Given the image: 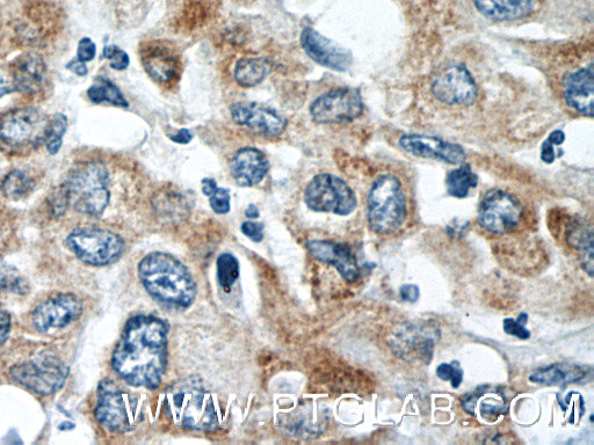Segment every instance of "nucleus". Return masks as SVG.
<instances>
[{
  "mask_svg": "<svg viewBox=\"0 0 594 445\" xmlns=\"http://www.w3.org/2000/svg\"><path fill=\"white\" fill-rule=\"evenodd\" d=\"M364 101L356 89L344 87L324 93L310 106L311 118L317 123H342L360 118Z\"/></svg>",
  "mask_w": 594,
  "mask_h": 445,
  "instance_id": "ddd939ff",
  "label": "nucleus"
},
{
  "mask_svg": "<svg viewBox=\"0 0 594 445\" xmlns=\"http://www.w3.org/2000/svg\"><path fill=\"white\" fill-rule=\"evenodd\" d=\"M499 398H485L481 403V414L484 420L496 421L504 414L506 407Z\"/></svg>",
  "mask_w": 594,
  "mask_h": 445,
  "instance_id": "f704fd0d",
  "label": "nucleus"
},
{
  "mask_svg": "<svg viewBox=\"0 0 594 445\" xmlns=\"http://www.w3.org/2000/svg\"><path fill=\"white\" fill-rule=\"evenodd\" d=\"M217 189V184L216 181L214 179H209L206 178L204 180H202V193H204L206 196L212 195Z\"/></svg>",
  "mask_w": 594,
  "mask_h": 445,
  "instance_id": "a18cd8bd",
  "label": "nucleus"
},
{
  "mask_svg": "<svg viewBox=\"0 0 594 445\" xmlns=\"http://www.w3.org/2000/svg\"><path fill=\"white\" fill-rule=\"evenodd\" d=\"M409 214L402 181L394 174H382L373 182L367 198L369 229L389 235L402 228Z\"/></svg>",
  "mask_w": 594,
  "mask_h": 445,
  "instance_id": "20e7f679",
  "label": "nucleus"
},
{
  "mask_svg": "<svg viewBox=\"0 0 594 445\" xmlns=\"http://www.w3.org/2000/svg\"><path fill=\"white\" fill-rule=\"evenodd\" d=\"M433 96L452 107H468L478 98V86L465 65L451 64L440 70L431 84Z\"/></svg>",
  "mask_w": 594,
  "mask_h": 445,
  "instance_id": "f8f14e48",
  "label": "nucleus"
},
{
  "mask_svg": "<svg viewBox=\"0 0 594 445\" xmlns=\"http://www.w3.org/2000/svg\"><path fill=\"white\" fill-rule=\"evenodd\" d=\"M11 72L14 90L21 93H38L46 83L47 65L36 54L19 56L12 64Z\"/></svg>",
  "mask_w": 594,
  "mask_h": 445,
  "instance_id": "4be33fe9",
  "label": "nucleus"
},
{
  "mask_svg": "<svg viewBox=\"0 0 594 445\" xmlns=\"http://www.w3.org/2000/svg\"><path fill=\"white\" fill-rule=\"evenodd\" d=\"M142 62L147 74L158 84L171 85L179 78L180 57L175 49L162 43H150L143 48Z\"/></svg>",
  "mask_w": 594,
  "mask_h": 445,
  "instance_id": "6ab92c4d",
  "label": "nucleus"
},
{
  "mask_svg": "<svg viewBox=\"0 0 594 445\" xmlns=\"http://www.w3.org/2000/svg\"><path fill=\"white\" fill-rule=\"evenodd\" d=\"M168 334V324L157 317L129 319L113 353L115 372L135 388H159L168 367Z\"/></svg>",
  "mask_w": 594,
  "mask_h": 445,
  "instance_id": "f257e3e1",
  "label": "nucleus"
},
{
  "mask_svg": "<svg viewBox=\"0 0 594 445\" xmlns=\"http://www.w3.org/2000/svg\"><path fill=\"white\" fill-rule=\"evenodd\" d=\"M11 332V316L9 312L0 308V345L5 342Z\"/></svg>",
  "mask_w": 594,
  "mask_h": 445,
  "instance_id": "58836bf2",
  "label": "nucleus"
},
{
  "mask_svg": "<svg viewBox=\"0 0 594 445\" xmlns=\"http://www.w3.org/2000/svg\"><path fill=\"white\" fill-rule=\"evenodd\" d=\"M110 174L100 163H89L72 171L62 186L68 204L78 213L98 217L110 203Z\"/></svg>",
  "mask_w": 594,
  "mask_h": 445,
  "instance_id": "39448f33",
  "label": "nucleus"
},
{
  "mask_svg": "<svg viewBox=\"0 0 594 445\" xmlns=\"http://www.w3.org/2000/svg\"><path fill=\"white\" fill-rule=\"evenodd\" d=\"M301 46L315 63L338 72L351 68L352 55L349 50L325 38L316 29L306 27L301 33Z\"/></svg>",
  "mask_w": 594,
  "mask_h": 445,
  "instance_id": "dca6fc26",
  "label": "nucleus"
},
{
  "mask_svg": "<svg viewBox=\"0 0 594 445\" xmlns=\"http://www.w3.org/2000/svg\"><path fill=\"white\" fill-rule=\"evenodd\" d=\"M83 304L71 294L57 295L35 309L33 324L36 330L46 333L67 327L82 316Z\"/></svg>",
  "mask_w": 594,
  "mask_h": 445,
  "instance_id": "4468645a",
  "label": "nucleus"
},
{
  "mask_svg": "<svg viewBox=\"0 0 594 445\" xmlns=\"http://www.w3.org/2000/svg\"><path fill=\"white\" fill-rule=\"evenodd\" d=\"M478 185V177L469 164H461L459 169L448 173L447 193L456 199H465Z\"/></svg>",
  "mask_w": 594,
  "mask_h": 445,
  "instance_id": "a878e982",
  "label": "nucleus"
},
{
  "mask_svg": "<svg viewBox=\"0 0 594 445\" xmlns=\"http://www.w3.org/2000/svg\"><path fill=\"white\" fill-rule=\"evenodd\" d=\"M104 57L110 61L111 68L118 71L126 70L130 64V58L125 50L117 46H106Z\"/></svg>",
  "mask_w": 594,
  "mask_h": 445,
  "instance_id": "72a5a7b5",
  "label": "nucleus"
},
{
  "mask_svg": "<svg viewBox=\"0 0 594 445\" xmlns=\"http://www.w3.org/2000/svg\"><path fill=\"white\" fill-rule=\"evenodd\" d=\"M164 408L176 426L198 432L219 428L220 417L215 400L199 378H187L165 392Z\"/></svg>",
  "mask_w": 594,
  "mask_h": 445,
  "instance_id": "7ed1b4c3",
  "label": "nucleus"
},
{
  "mask_svg": "<svg viewBox=\"0 0 594 445\" xmlns=\"http://www.w3.org/2000/svg\"><path fill=\"white\" fill-rule=\"evenodd\" d=\"M14 86L11 78H7L4 75H0V99L14 92Z\"/></svg>",
  "mask_w": 594,
  "mask_h": 445,
  "instance_id": "c03bdc74",
  "label": "nucleus"
},
{
  "mask_svg": "<svg viewBox=\"0 0 594 445\" xmlns=\"http://www.w3.org/2000/svg\"><path fill=\"white\" fill-rule=\"evenodd\" d=\"M270 164L263 151L242 148L235 153L230 163L231 175L238 186L253 187L264 180Z\"/></svg>",
  "mask_w": 594,
  "mask_h": 445,
  "instance_id": "412c9836",
  "label": "nucleus"
},
{
  "mask_svg": "<svg viewBox=\"0 0 594 445\" xmlns=\"http://www.w3.org/2000/svg\"><path fill=\"white\" fill-rule=\"evenodd\" d=\"M271 64L263 57L242 58L235 67L236 82L243 87H253L270 75Z\"/></svg>",
  "mask_w": 594,
  "mask_h": 445,
  "instance_id": "393cba45",
  "label": "nucleus"
},
{
  "mask_svg": "<svg viewBox=\"0 0 594 445\" xmlns=\"http://www.w3.org/2000/svg\"><path fill=\"white\" fill-rule=\"evenodd\" d=\"M170 140L178 144H187L193 140V134L188 129H180L176 134L170 135Z\"/></svg>",
  "mask_w": 594,
  "mask_h": 445,
  "instance_id": "79ce46f5",
  "label": "nucleus"
},
{
  "mask_svg": "<svg viewBox=\"0 0 594 445\" xmlns=\"http://www.w3.org/2000/svg\"><path fill=\"white\" fill-rule=\"evenodd\" d=\"M69 375L65 363L52 353H40L10 370L14 382L41 396H52L63 388Z\"/></svg>",
  "mask_w": 594,
  "mask_h": 445,
  "instance_id": "0eeeda50",
  "label": "nucleus"
},
{
  "mask_svg": "<svg viewBox=\"0 0 594 445\" xmlns=\"http://www.w3.org/2000/svg\"><path fill=\"white\" fill-rule=\"evenodd\" d=\"M264 224L256 222H244L242 224V232L244 235L252 240V242L260 243L264 239Z\"/></svg>",
  "mask_w": 594,
  "mask_h": 445,
  "instance_id": "4c0bfd02",
  "label": "nucleus"
},
{
  "mask_svg": "<svg viewBox=\"0 0 594 445\" xmlns=\"http://www.w3.org/2000/svg\"><path fill=\"white\" fill-rule=\"evenodd\" d=\"M68 128L67 116L57 113L49 121L48 133L46 137V147L50 155H57L62 148L63 136Z\"/></svg>",
  "mask_w": 594,
  "mask_h": 445,
  "instance_id": "c756f323",
  "label": "nucleus"
},
{
  "mask_svg": "<svg viewBox=\"0 0 594 445\" xmlns=\"http://www.w3.org/2000/svg\"><path fill=\"white\" fill-rule=\"evenodd\" d=\"M49 121L39 109H13L0 118V141L16 149L39 147L46 141Z\"/></svg>",
  "mask_w": 594,
  "mask_h": 445,
  "instance_id": "1a4fd4ad",
  "label": "nucleus"
},
{
  "mask_svg": "<svg viewBox=\"0 0 594 445\" xmlns=\"http://www.w3.org/2000/svg\"><path fill=\"white\" fill-rule=\"evenodd\" d=\"M437 376L441 381L451 382L454 389L460 388L463 382V370L459 362L443 363L437 368Z\"/></svg>",
  "mask_w": 594,
  "mask_h": 445,
  "instance_id": "2f4dec72",
  "label": "nucleus"
},
{
  "mask_svg": "<svg viewBox=\"0 0 594 445\" xmlns=\"http://www.w3.org/2000/svg\"><path fill=\"white\" fill-rule=\"evenodd\" d=\"M527 323L528 316L526 313H521L517 319L507 318L504 320V331L512 337L528 340L531 338V332L527 330Z\"/></svg>",
  "mask_w": 594,
  "mask_h": 445,
  "instance_id": "473e14b6",
  "label": "nucleus"
},
{
  "mask_svg": "<svg viewBox=\"0 0 594 445\" xmlns=\"http://www.w3.org/2000/svg\"><path fill=\"white\" fill-rule=\"evenodd\" d=\"M555 144L547 140L545 144L542 145L541 151V159L543 162L547 164H552L556 158V153L554 150Z\"/></svg>",
  "mask_w": 594,
  "mask_h": 445,
  "instance_id": "a19ab883",
  "label": "nucleus"
},
{
  "mask_svg": "<svg viewBox=\"0 0 594 445\" xmlns=\"http://www.w3.org/2000/svg\"><path fill=\"white\" fill-rule=\"evenodd\" d=\"M589 371L577 364L555 363L552 366L533 372L530 381L535 384L548 386H567L583 381Z\"/></svg>",
  "mask_w": 594,
  "mask_h": 445,
  "instance_id": "b1692460",
  "label": "nucleus"
},
{
  "mask_svg": "<svg viewBox=\"0 0 594 445\" xmlns=\"http://www.w3.org/2000/svg\"><path fill=\"white\" fill-rule=\"evenodd\" d=\"M304 202L315 213L347 216L357 209L358 200L353 189L333 174L316 175L304 192Z\"/></svg>",
  "mask_w": 594,
  "mask_h": 445,
  "instance_id": "6e6552de",
  "label": "nucleus"
},
{
  "mask_svg": "<svg viewBox=\"0 0 594 445\" xmlns=\"http://www.w3.org/2000/svg\"><path fill=\"white\" fill-rule=\"evenodd\" d=\"M524 216V204L516 195L503 189H492L485 194L478 208V224L494 235H506L517 230Z\"/></svg>",
  "mask_w": 594,
  "mask_h": 445,
  "instance_id": "9d476101",
  "label": "nucleus"
},
{
  "mask_svg": "<svg viewBox=\"0 0 594 445\" xmlns=\"http://www.w3.org/2000/svg\"><path fill=\"white\" fill-rule=\"evenodd\" d=\"M230 112L238 126L246 127L253 133L266 137L280 136L287 126L284 116L256 102H236L230 107Z\"/></svg>",
  "mask_w": 594,
  "mask_h": 445,
  "instance_id": "2eb2a0df",
  "label": "nucleus"
},
{
  "mask_svg": "<svg viewBox=\"0 0 594 445\" xmlns=\"http://www.w3.org/2000/svg\"><path fill=\"white\" fill-rule=\"evenodd\" d=\"M400 295L404 302L416 303L419 298V288L415 284H405L400 289Z\"/></svg>",
  "mask_w": 594,
  "mask_h": 445,
  "instance_id": "ea45409f",
  "label": "nucleus"
},
{
  "mask_svg": "<svg viewBox=\"0 0 594 445\" xmlns=\"http://www.w3.org/2000/svg\"><path fill=\"white\" fill-rule=\"evenodd\" d=\"M307 248L316 260L336 267L338 273L347 282L358 279L360 275L358 261L346 245L332 240H309Z\"/></svg>",
  "mask_w": 594,
  "mask_h": 445,
  "instance_id": "aec40b11",
  "label": "nucleus"
},
{
  "mask_svg": "<svg viewBox=\"0 0 594 445\" xmlns=\"http://www.w3.org/2000/svg\"><path fill=\"white\" fill-rule=\"evenodd\" d=\"M400 145L412 156L437 159L452 165H461L467 158L466 151L460 145L440 140L438 137L408 134L401 137Z\"/></svg>",
  "mask_w": 594,
  "mask_h": 445,
  "instance_id": "f3484780",
  "label": "nucleus"
},
{
  "mask_svg": "<svg viewBox=\"0 0 594 445\" xmlns=\"http://www.w3.org/2000/svg\"><path fill=\"white\" fill-rule=\"evenodd\" d=\"M88 96L94 104L108 102V104L121 108L129 107L128 101L123 97L119 87L107 78H97L96 82L90 87Z\"/></svg>",
  "mask_w": 594,
  "mask_h": 445,
  "instance_id": "bb28decb",
  "label": "nucleus"
},
{
  "mask_svg": "<svg viewBox=\"0 0 594 445\" xmlns=\"http://www.w3.org/2000/svg\"><path fill=\"white\" fill-rule=\"evenodd\" d=\"M478 13L494 21H514L530 17L534 0H474Z\"/></svg>",
  "mask_w": 594,
  "mask_h": 445,
  "instance_id": "5701e85b",
  "label": "nucleus"
},
{
  "mask_svg": "<svg viewBox=\"0 0 594 445\" xmlns=\"http://www.w3.org/2000/svg\"><path fill=\"white\" fill-rule=\"evenodd\" d=\"M97 47L90 38H83L79 41L76 60L83 63H88L96 57Z\"/></svg>",
  "mask_w": 594,
  "mask_h": 445,
  "instance_id": "e433bc0d",
  "label": "nucleus"
},
{
  "mask_svg": "<svg viewBox=\"0 0 594 445\" xmlns=\"http://www.w3.org/2000/svg\"><path fill=\"white\" fill-rule=\"evenodd\" d=\"M67 69L71 72H74L79 77H83L88 75L89 69L86 67L85 63L79 62L77 60L71 61L67 64Z\"/></svg>",
  "mask_w": 594,
  "mask_h": 445,
  "instance_id": "37998d69",
  "label": "nucleus"
},
{
  "mask_svg": "<svg viewBox=\"0 0 594 445\" xmlns=\"http://www.w3.org/2000/svg\"><path fill=\"white\" fill-rule=\"evenodd\" d=\"M139 277L152 297L171 308H190L197 297V283L192 274L171 254H148L140 262Z\"/></svg>",
  "mask_w": 594,
  "mask_h": 445,
  "instance_id": "f03ea898",
  "label": "nucleus"
},
{
  "mask_svg": "<svg viewBox=\"0 0 594 445\" xmlns=\"http://www.w3.org/2000/svg\"><path fill=\"white\" fill-rule=\"evenodd\" d=\"M245 215H246V217H249V218H252V220H255V218L259 217V210L255 206V204H250L248 209H246V211H245Z\"/></svg>",
  "mask_w": 594,
  "mask_h": 445,
  "instance_id": "49530a36",
  "label": "nucleus"
},
{
  "mask_svg": "<svg viewBox=\"0 0 594 445\" xmlns=\"http://www.w3.org/2000/svg\"><path fill=\"white\" fill-rule=\"evenodd\" d=\"M594 72L592 62L584 68L569 72L562 82L565 104L578 114L593 115Z\"/></svg>",
  "mask_w": 594,
  "mask_h": 445,
  "instance_id": "a211bd4d",
  "label": "nucleus"
},
{
  "mask_svg": "<svg viewBox=\"0 0 594 445\" xmlns=\"http://www.w3.org/2000/svg\"><path fill=\"white\" fill-rule=\"evenodd\" d=\"M0 188L6 199L18 201L33 191L34 181L24 171L16 170L6 175Z\"/></svg>",
  "mask_w": 594,
  "mask_h": 445,
  "instance_id": "cd10ccee",
  "label": "nucleus"
},
{
  "mask_svg": "<svg viewBox=\"0 0 594 445\" xmlns=\"http://www.w3.org/2000/svg\"><path fill=\"white\" fill-rule=\"evenodd\" d=\"M67 244L84 264L97 267L113 264L125 251V243L120 236L99 229L74 231L68 237Z\"/></svg>",
  "mask_w": 594,
  "mask_h": 445,
  "instance_id": "9b49d317",
  "label": "nucleus"
},
{
  "mask_svg": "<svg viewBox=\"0 0 594 445\" xmlns=\"http://www.w3.org/2000/svg\"><path fill=\"white\" fill-rule=\"evenodd\" d=\"M96 418L112 433L123 434L139 426L144 408L141 398L120 388L111 379H104L98 388Z\"/></svg>",
  "mask_w": 594,
  "mask_h": 445,
  "instance_id": "423d86ee",
  "label": "nucleus"
},
{
  "mask_svg": "<svg viewBox=\"0 0 594 445\" xmlns=\"http://www.w3.org/2000/svg\"><path fill=\"white\" fill-rule=\"evenodd\" d=\"M239 277V262L233 254L223 253L217 259V281L221 288L229 291Z\"/></svg>",
  "mask_w": 594,
  "mask_h": 445,
  "instance_id": "c85d7f7f",
  "label": "nucleus"
},
{
  "mask_svg": "<svg viewBox=\"0 0 594 445\" xmlns=\"http://www.w3.org/2000/svg\"><path fill=\"white\" fill-rule=\"evenodd\" d=\"M0 290L25 295L30 291V284L24 280V277L17 274L0 272Z\"/></svg>",
  "mask_w": 594,
  "mask_h": 445,
  "instance_id": "7c9ffc66",
  "label": "nucleus"
},
{
  "mask_svg": "<svg viewBox=\"0 0 594 445\" xmlns=\"http://www.w3.org/2000/svg\"><path fill=\"white\" fill-rule=\"evenodd\" d=\"M209 204L215 214H228L230 211V194L227 189L217 187L216 191L209 196Z\"/></svg>",
  "mask_w": 594,
  "mask_h": 445,
  "instance_id": "c9c22d12",
  "label": "nucleus"
}]
</instances>
